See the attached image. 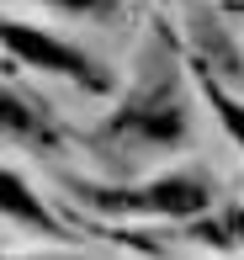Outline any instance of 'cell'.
I'll return each mask as SVG.
<instances>
[{"instance_id": "cell-1", "label": "cell", "mask_w": 244, "mask_h": 260, "mask_svg": "<svg viewBox=\"0 0 244 260\" xmlns=\"http://www.w3.org/2000/svg\"><path fill=\"white\" fill-rule=\"evenodd\" d=\"M6 48L16 53L21 64H38V69H48V75L75 80V85L112 90V80L101 75V69L90 64L80 48H69V43H59V38H43V32H32V27H6Z\"/></svg>"}, {"instance_id": "cell-2", "label": "cell", "mask_w": 244, "mask_h": 260, "mask_svg": "<svg viewBox=\"0 0 244 260\" xmlns=\"http://www.w3.org/2000/svg\"><path fill=\"white\" fill-rule=\"evenodd\" d=\"M85 202H96V207H117V212H202L207 207V191H202V181H154V186H144V191H133V197H107V191H85Z\"/></svg>"}, {"instance_id": "cell-3", "label": "cell", "mask_w": 244, "mask_h": 260, "mask_svg": "<svg viewBox=\"0 0 244 260\" xmlns=\"http://www.w3.org/2000/svg\"><path fill=\"white\" fill-rule=\"evenodd\" d=\"M6 212H11V218H21V223H38V229H48V234H53V218L27 197L21 175H6Z\"/></svg>"}, {"instance_id": "cell-4", "label": "cell", "mask_w": 244, "mask_h": 260, "mask_svg": "<svg viewBox=\"0 0 244 260\" xmlns=\"http://www.w3.org/2000/svg\"><path fill=\"white\" fill-rule=\"evenodd\" d=\"M207 101H213V112H218V117L228 122V133H234L239 144H244V106H239L234 96H223V90H218L213 80H207Z\"/></svg>"}, {"instance_id": "cell-5", "label": "cell", "mask_w": 244, "mask_h": 260, "mask_svg": "<svg viewBox=\"0 0 244 260\" xmlns=\"http://www.w3.org/2000/svg\"><path fill=\"white\" fill-rule=\"evenodd\" d=\"M53 6H69V11H96V16H107L112 0H53Z\"/></svg>"}]
</instances>
